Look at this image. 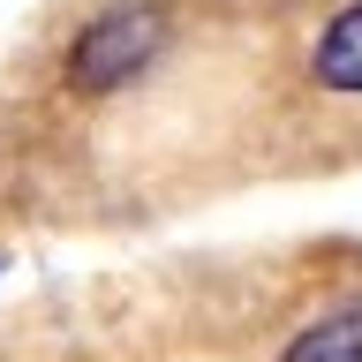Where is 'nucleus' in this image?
<instances>
[{
  "mask_svg": "<svg viewBox=\"0 0 362 362\" xmlns=\"http://www.w3.org/2000/svg\"><path fill=\"white\" fill-rule=\"evenodd\" d=\"M158 45H166V16L158 8H106L68 45V83L76 90H121L158 61Z\"/></svg>",
  "mask_w": 362,
  "mask_h": 362,
  "instance_id": "1",
  "label": "nucleus"
},
{
  "mask_svg": "<svg viewBox=\"0 0 362 362\" xmlns=\"http://www.w3.org/2000/svg\"><path fill=\"white\" fill-rule=\"evenodd\" d=\"M279 362H362V302L317 317L310 332H294L287 347H279Z\"/></svg>",
  "mask_w": 362,
  "mask_h": 362,
  "instance_id": "3",
  "label": "nucleus"
},
{
  "mask_svg": "<svg viewBox=\"0 0 362 362\" xmlns=\"http://www.w3.org/2000/svg\"><path fill=\"white\" fill-rule=\"evenodd\" d=\"M310 76L339 98H362V0H347L310 45Z\"/></svg>",
  "mask_w": 362,
  "mask_h": 362,
  "instance_id": "2",
  "label": "nucleus"
}]
</instances>
